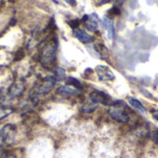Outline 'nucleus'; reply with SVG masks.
Masks as SVG:
<instances>
[{
  "label": "nucleus",
  "instance_id": "f257e3e1",
  "mask_svg": "<svg viewBox=\"0 0 158 158\" xmlns=\"http://www.w3.org/2000/svg\"><path fill=\"white\" fill-rule=\"evenodd\" d=\"M56 53H57V39L56 35H50L46 40L42 44L39 59L44 68L51 69L54 67L56 61Z\"/></svg>",
  "mask_w": 158,
  "mask_h": 158
},
{
  "label": "nucleus",
  "instance_id": "f03ea898",
  "mask_svg": "<svg viewBox=\"0 0 158 158\" xmlns=\"http://www.w3.org/2000/svg\"><path fill=\"white\" fill-rule=\"evenodd\" d=\"M108 113L115 120L120 123H128L131 119L126 106L124 105V103L121 102L112 103Z\"/></svg>",
  "mask_w": 158,
  "mask_h": 158
},
{
  "label": "nucleus",
  "instance_id": "7ed1b4c3",
  "mask_svg": "<svg viewBox=\"0 0 158 158\" xmlns=\"http://www.w3.org/2000/svg\"><path fill=\"white\" fill-rule=\"evenodd\" d=\"M17 128L15 125L6 124L0 130V146L11 145L16 139Z\"/></svg>",
  "mask_w": 158,
  "mask_h": 158
},
{
  "label": "nucleus",
  "instance_id": "20e7f679",
  "mask_svg": "<svg viewBox=\"0 0 158 158\" xmlns=\"http://www.w3.org/2000/svg\"><path fill=\"white\" fill-rule=\"evenodd\" d=\"M56 83V80L54 75L45 77L37 85V87L35 89V94H46L53 89V87L55 86Z\"/></svg>",
  "mask_w": 158,
  "mask_h": 158
},
{
  "label": "nucleus",
  "instance_id": "39448f33",
  "mask_svg": "<svg viewBox=\"0 0 158 158\" xmlns=\"http://www.w3.org/2000/svg\"><path fill=\"white\" fill-rule=\"evenodd\" d=\"M89 98L93 104H101L104 106H111L112 105V98L104 92L94 90L90 93Z\"/></svg>",
  "mask_w": 158,
  "mask_h": 158
},
{
  "label": "nucleus",
  "instance_id": "423d86ee",
  "mask_svg": "<svg viewBox=\"0 0 158 158\" xmlns=\"http://www.w3.org/2000/svg\"><path fill=\"white\" fill-rule=\"evenodd\" d=\"M95 71L98 79L102 81H108L115 80V74L107 66L99 65L95 68Z\"/></svg>",
  "mask_w": 158,
  "mask_h": 158
},
{
  "label": "nucleus",
  "instance_id": "0eeeda50",
  "mask_svg": "<svg viewBox=\"0 0 158 158\" xmlns=\"http://www.w3.org/2000/svg\"><path fill=\"white\" fill-rule=\"evenodd\" d=\"M81 21L83 22L85 28L90 31H96L98 30V26H99V19L98 16L94 13L91 15H85Z\"/></svg>",
  "mask_w": 158,
  "mask_h": 158
},
{
  "label": "nucleus",
  "instance_id": "6e6552de",
  "mask_svg": "<svg viewBox=\"0 0 158 158\" xmlns=\"http://www.w3.org/2000/svg\"><path fill=\"white\" fill-rule=\"evenodd\" d=\"M73 35L82 44H90L94 41L91 35H89L84 30L79 29V28L73 30Z\"/></svg>",
  "mask_w": 158,
  "mask_h": 158
},
{
  "label": "nucleus",
  "instance_id": "1a4fd4ad",
  "mask_svg": "<svg viewBox=\"0 0 158 158\" xmlns=\"http://www.w3.org/2000/svg\"><path fill=\"white\" fill-rule=\"evenodd\" d=\"M103 25L107 32V36L109 40H113L115 37V26H114V21L113 19L106 16L103 19Z\"/></svg>",
  "mask_w": 158,
  "mask_h": 158
},
{
  "label": "nucleus",
  "instance_id": "9d476101",
  "mask_svg": "<svg viewBox=\"0 0 158 158\" xmlns=\"http://www.w3.org/2000/svg\"><path fill=\"white\" fill-rule=\"evenodd\" d=\"M80 92L79 89H77L76 87L70 85V84H65V85H62V86H59L57 89H56V93L60 95H75V94H78Z\"/></svg>",
  "mask_w": 158,
  "mask_h": 158
},
{
  "label": "nucleus",
  "instance_id": "9b49d317",
  "mask_svg": "<svg viewBox=\"0 0 158 158\" xmlns=\"http://www.w3.org/2000/svg\"><path fill=\"white\" fill-rule=\"evenodd\" d=\"M94 49L99 54L101 58H103L104 60L107 59V57H108V49L103 44H96L94 45Z\"/></svg>",
  "mask_w": 158,
  "mask_h": 158
},
{
  "label": "nucleus",
  "instance_id": "f8f14e48",
  "mask_svg": "<svg viewBox=\"0 0 158 158\" xmlns=\"http://www.w3.org/2000/svg\"><path fill=\"white\" fill-rule=\"evenodd\" d=\"M129 104H130L133 108H135V109L138 110V111H141V112H143V113L146 112V108L144 107V106H143L138 99H136V98H133V97L129 98Z\"/></svg>",
  "mask_w": 158,
  "mask_h": 158
},
{
  "label": "nucleus",
  "instance_id": "ddd939ff",
  "mask_svg": "<svg viewBox=\"0 0 158 158\" xmlns=\"http://www.w3.org/2000/svg\"><path fill=\"white\" fill-rule=\"evenodd\" d=\"M0 158H18V156L11 150H2L0 151Z\"/></svg>",
  "mask_w": 158,
  "mask_h": 158
},
{
  "label": "nucleus",
  "instance_id": "4468645a",
  "mask_svg": "<svg viewBox=\"0 0 158 158\" xmlns=\"http://www.w3.org/2000/svg\"><path fill=\"white\" fill-rule=\"evenodd\" d=\"M55 78L56 80V81H63L66 79V75H65V70L61 68H57V69L55 72Z\"/></svg>",
  "mask_w": 158,
  "mask_h": 158
},
{
  "label": "nucleus",
  "instance_id": "2eb2a0df",
  "mask_svg": "<svg viewBox=\"0 0 158 158\" xmlns=\"http://www.w3.org/2000/svg\"><path fill=\"white\" fill-rule=\"evenodd\" d=\"M11 112H12V110L10 108L0 105V120L4 119L6 117H7L9 114H11Z\"/></svg>",
  "mask_w": 158,
  "mask_h": 158
},
{
  "label": "nucleus",
  "instance_id": "dca6fc26",
  "mask_svg": "<svg viewBox=\"0 0 158 158\" xmlns=\"http://www.w3.org/2000/svg\"><path fill=\"white\" fill-rule=\"evenodd\" d=\"M150 137H151L152 141L158 145V131H153L150 133Z\"/></svg>",
  "mask_w": 158,
  "mask_h": 158
},
{
  "label": "nucleus",
  "instance_id": "f3484780",
  "mask_svg": "<svg viewBox=\"0 0 158 158\" xmlns=\"http://www.w3.org/2000/svg\"><path fill=\"white\" fill-rule=\"evenodd\" d=\"M69 24L70 27L73 28V30H74V29H77L78 26L80 25V20H79V19H73V20H71V21H69Z\"/></svg>",
  "mask_w": 158,
  "mask_h": 158
},
{
  "label": "nucleus",
  "instance_id": "a211bd4d",
  "mask_svg": "<svg viewBox=\"0 0 158 158\" xmlns=\"http://www.w3.org/2000/svg\"><path fill=\"white\" fill-rule=\"evenodd\" d=\"M14 86H15V88H16V91H17L18 89H21V86H19V85H14ZM10 94H11L12 95H17V93H16L15 90L12 89V88H10Z\"/></svg>",
  "mask_w": 158,
  "mask_h": 158
},
{
  "label": "nucleus",
  "instance_id": "6ab92c4d",
  "mask_svg": "<svg viewBox=\"0 0 158 158\" xmlns=\"http://www.w3.org/2000/svg\"><path fill=\"white\" fill-rule=\"evenodd\" d=\"M98 5H106V4H109L110 2H112V0H97Z\"/></svg>",
  "mask_w": 158,
  "mask_h": 158
},
{
  "label": "nucleus",
  "instance_id": "aec40b11",
  "mask_svg": "<svg viewBox=\"0 0 158 158\" xmlns=\"http://www.w3.org/2000/svg\"><path fill=\"white\" fill-rule=\"evenodd\" d=\"M68 4H69L70 6H75L76 5H77V2H76V0H65Z\"/></svg>",
  "mask_w": 158,
  "mask_h": 158
},
{
  "label": "nucleus",
  "instance_id": "412c9836",
  "mask_svg": "<svg viewBox=\"0 0 158 158\" xmlns=\"http://www.w3.org/2000/svg\"><path fill=\"white\" fill-rule=\"evenodd\" d=\"M152 115H153L154 118H155L156 120H157L158 121V109L157 110H156V111H154V112L152 113Z\"/></svg>",
  "mask_w": 158,
  "mask_h": 158
},
{
  "label": "nucleus",
  "instance_id": "4be33fe9",
  "mask_svg": "<svg viewBox=\"0 0 158 158\" xmlns=\"http://www.w3.org/2000/svg\"><path fill=\"white\" fill-rule=\"evenodd\" d=\"M123 2H124V0H116V3L118 5H121V4H123Z\"/></svg>",
  "mask_w": 158,
  "mask_h": 158
}]
</instances>
